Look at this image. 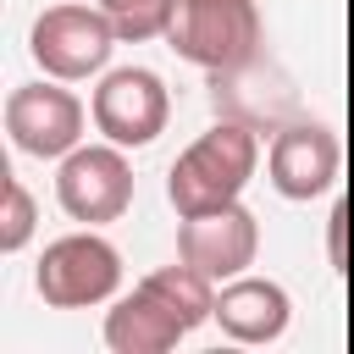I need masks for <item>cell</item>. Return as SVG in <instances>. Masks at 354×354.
<instances>
[{
    "instance_id": "5",
    "label": "cell",
    "mask_w": 354,
    "mask_h": 354,
    "mask_svg": "<svg viewBox=\"0 0 354 354\" xmlns=\"http://www.w3.org/2000/svg\"><path fill=\"white\" fill-rule=\"evenodd\" d=\"M55 199L83 227H105V221L127 216V205H133V166H127L122 144L105 138V144H77L72 155H61Z\"/></svg>"
},
{
    "instance_id": "12",
    "label": "cell",
    "mask_w": 354,
    "mask_h": 354,
    "mask_svg": "<svg viewBox=\"0 0 354 354\" xmlns=\"http://www.w3.org/2000/svg\"><path fill=\"white\" fill-rule=\"evenodd\" d=\"M188 337V326L177 321V310L149 288V282H138L127 299H116L111 304V315H105V343H111V354H166V348H177Z\"/></svg>"
},
{
    "instance_id": "11",
    "label": "cell",
    "mask_w": 354,
    "mask_h": 354,
    "mask_svg": "<svg viewBox=\"0 0 354 354\" xmlns=\"http://www.w3.org/2000/svg\"><path fill=\"white\" fill-rule=\"evenodd\" d=\"M293 321V299L282 282L271 277H232L221 282L216 293V326L232 337V343H277Z\"/></svg>"
},
{
    "instance_id": "1",
    "label": "cell",
    "mask_w": 354,
    "mask_h": 354,
    "mask_svg": "<svg viewBox=\"0 0 354 354\" xmlns=\"http://www.w3.org/2000/svg\"><path fill=\"white\" fill-rule=\"evenodd\" d=\"M260 166V133L221 116L216 127H205L166 171V199L177 216H205L221 205H238L249 177Z\"/></svg>"
},
{
    "instance_id": "13",
    "label": "cell",
    "mask_w": 354,
    "mask_h": 354,
    "mask_svg": "<svg viewBox=\"0 0 354 354\" xmlns=\"http://www.w3.org/2000/svg\"><path fill=\"white\" fill-rule=\"evenodd\" d=\"M105 17H111V28H116V39H155V33H166L171 28V11H177V0H94Z\"/></svg>"
},
{
    "instance_id": "8",
    "label": "cell",
    "mask_w": 354,
    "mask_h": 354,
    "mask_svg": "<svg viewBox=\"0 0 354 354\" xmlns=\"http://www.w3.org/2000/svg\"><path fill=\"white\" fill-rule=\"evenodd\" d=\"M337 166H343V144H337V133L326 122L293 116L288 127L271 133L266 171H271V188L282 199H321L337 183Z\"/></svg>"
},
{
    "instance_id": "7",
    "label": "cell",
    "mask_w": 354,
    "mask_h": 354,
    "mask_svg": "<svg viewBox=\"0 0 354 354\" xmlns=\"http://www.w3.org/2000/svg\"><path fill=\"white\" fill-rule=\"evenodd\" d=\"M83 100L72 88H55V83H17L6 94V133L22 155H39V160H61L83 144Z\"/></svg>"
},
{
    "instance_id": "14",
    "label": "cell",
    "mask_w": 354,
    "mask_h": 354,
    "mask_svg": "<svg viewBox=\"0 0 354 354\" xmlns=\"http://www.w3.org/2000/svg\"><path fill=\"white\" fill-rule=\"evenodd\" d=\"M0 199H6V210H0V249L6 254H17V249H28V238H33V227H39V210H33V194L6 171V183H0Z\"/></svg>"
},
{
    "instance_id": "6",
    "label": "cell",
    "mask_w": 354,
    "mask_h": 354,
    "mask_svg": "<svg viewBox=\"0 0 354 354\" xmlns=\"http://www.w3.org/2000/svg\"><path fill=\"white\" fill-rule=\"evenodd\" d=\"M88 116L94 127L122 144V149H144L166 133V116H171V94L160 83V72L149 66H116L100 77L94 100H88Z\"/></svg>"
},
{
    "instance_id": "4",
    "label": "cell",
    "mask_w": 354,
    "mask_h": 354,
    "mask_svg": "<svg viewBox=\"0 0 354 354\" xmlns=\"http://www.w3.org/2000/svg\"><path fill=\"white\" fill-rule=\"evenodd\" d=\"M111 44H116V28L100 6H44L33 17V33H28V50L33 61L61 77V83H77V77H94L105 61H111Z\"/></svg>"
},
{
    "instance_id": "3",
    "label": "cell",
    "mask_w": 354,
    "mask_h": 354,
    "mask_svg": "<svg viewBox=\"0 0 354 354\" xmlns=\"http://www.w3.org/2000/svg\"><path fill=\"white\" fill-rule=\"evenodd\" d=\"M33 288L50 310H88L105 304L122 288V249L111 238H100L94 227H77L55 243H44Z\"/></svg>"
},
{
    "instance_id": "10",
    "label": "cell",
    "mask_w": 354,
    "mask_h": 354,
    "mask_svg": "<svg viewBox=\"0 0 354 354\" xmlns=\"http://www.w3.org/2000/svg\"><path fill=\"white\" fill-rule=\"evenodd\" d=\"M210 100H216L221 116H232V122H243L254 133H277V127H288L299 116V88L271 55H260V61H249L238 72H216Z\"/></svg>"
},
{
    "instance_id": "9",
    "label": "cell",
    "mask_w": 354,
    "mask_h": 354,
    "mask_svg": "<svg viewBox=\"0 0 354 354\" xmlns=\"http://www.w3.org/2000/svg\"><path fill=\"white\" fill-rule=\"evenodd\" d=\"M260 254V221L249 205H221L205 216H183L177 227V260L205 271L210 282H232L254 266Z\"/></svg>"
},
{
    "instance_id": "2",
    "label": "cell",
    "mask_w": 354,
    "mask_h": 354,
    "mask_svg": "<svg viewBox=\"0 0 354 354\" xmlns=\"http://www.w3.org/2000/svg\"><path fill=\"white\" fill-rule=\"evenodd\" d=\"M166 39L183 61H194L210 77L266 55V22L254 0H177Z\"/></svg>"
}]
</instances>
